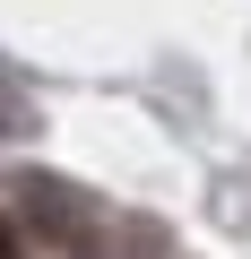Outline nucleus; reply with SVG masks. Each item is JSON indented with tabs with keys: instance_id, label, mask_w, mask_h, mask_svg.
<instances>
[{
	"instance_id": "obj_1",
	"label": "nucleus",
	"mask_w": 251,
	"mask_h": 259,
	"mask_svg": "<svg viewBox=\"0 0 251 259\" xmlns=\"http://www.w3.org/2000/svg\"><path fill=\"white\" fill-rule=\"evenodd\" d=\"M0 130H9V139H26V130H35V104H26V87H18L9 61H0Z\"/></svg>"
},
{
	"instance_id": "obj_2",
	"label": "nucleus",
	"mask_w": 251,
	"mask_h": 259,
	"mask_svg": "<svg viewBox=\"0 0 251 259\" xmlns=\"http://www.w3.org/2000/svg\"><path fill=\"white\" fill-rule=\"evenodd\" d=\"M0 259H18V233H9V216H0Z\"/></svg>"
}]
</instances>
